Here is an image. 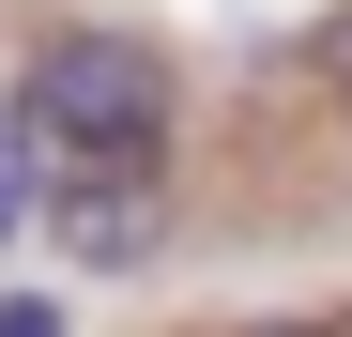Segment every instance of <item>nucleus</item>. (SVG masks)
I'll list each match as a JSON object with an SVG mask.
<instances>
[{
	"label": "nucleus",
	"mask_w": 352,
	"mask_h": 337,
	"mask_svg": "<svg viewBox=\"0 0 352 337\" xmlns=\"http://www.w3.org/2000/svg\"><path fill=\"white\" fill-rule=\"evenodd\" d=\"M16 123L62 153V168H153L168 153V62L138 31H31V62H16Z\"/></svg>",
	"instance_id": "f257e3e1"
},
{
	"label": "nucleus",
	"mask_w": 352,
	"mask_h": 337,
	"mask_svg": "<svg viewBox=\"0 0 352 337\" xmlns=\"http://www.w3.org/2000/svg\"><path fill=\"white\" fill-rule=\"evenodd\" d=\"M46 246L77 276H153L168 261V184L153 168H62L46 184Z\"/></svg>",
	"instance_id": "f03ea898"
},
{
	"label": "nucleus",
	"mask_w": 352,
	"mask_h": 337,
	"mask_svg": "<svg viewBox=\"0 0 352 337\" xmlns=\"http://www.w3.org/2000/svg\"><path fill=\"white\" fill-rule=\"evenodd\" d=\"M307 77H322V92H337V107H352V0H337V16H322V31H307Z\"/></svg>",
	"instance_id": "7ed1b4c3"
},
{
	"label": "nucleus",
	"mask_w": 352,
	"mask_h": 337,
	"mask_svg": "<svg viewBox=\"0 0 352 337\" xmlns=\"http://www.w3.org/2000/svg\"><path fill=\"white\" fill-rule=\"evenodd\" d=\"M0 337H77V322L46 307V292H0Z\"/></svg>",
	"instance_id": "20e7f679"
},
{
	"label": "nucleus",
	"mask_w": 352,
	"mask_h": 337,
	"mask_svg": "<svg viewBox=\"0 0 352 337\" xmlns=\"http://www.w3.org/2000/svg\"><path fill=\"white\" fill-rule=\"evenodd\" d=\"M0 123H16V107H0Z\"/></svg>",
	"instance_id": "39448f33"
}]
</instances>
